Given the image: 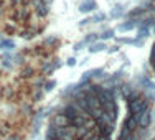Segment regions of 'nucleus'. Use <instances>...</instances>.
<instances>
[{
	"label": "nucleus",
	"mask_w": 155,
	"mask_h": 140,
	"mask_svg": "<svg viewBox=\"0 0 155 140\" xmlns=\"http://www.w3.org/2000/svg\"><path fill=\"white\" fill-rule=\"evenodd\" d=\"M150 107V101L147 96H143V93L139 96V97L132 99V101H127V114L129 116H135L140 117V114L143 110H147Z\"/></svg>",
	"instance_id": "1"
},
{
	"label": "nucleus",
	"mask_w": 155,
	"mask_h": 140,
	"mask_svg": "<svg viewBox=\"0 0 155 140\" xmlns=\"http://www.w3.org/2000/svg\"><path fill=\"white\" fill-rule=\"evenodd\" d=\"M101 106H102V112H104L110 120L116 122L117 116H119V106H117V101H107V102H104V104H101Z\"/></svg>",
	"instance_id": "2"
},
{
	"label": "nucleus",
	"mask_w": 155,
	"mask_h": 140,
	"mask_svg": "<svg viewBox=\"0 0 155 140\" xmlns=\"http://www.w3.org/2000/svg\"><path fill=\"white\" fill-rule=\"evenodd\" d=\"M50 125H53V127H68V125H69V119L60 110V112H54L53 116H51Z\"/></svg>",
	"instance_id": "3"
},
{
	"label": "nucleus",
	"mask_w": 155,
	"mask_h": 140,
	"mask_svg": "<svg viewBox=\"0 0 155 140\" xmlns=\"http://www.w3.org/2000/svg\"><path fill=\"white\" fill-rule=\"evenodd\" d=\"M137 84H139V87H140L142 91H155V83H153V79L150 78L149 74L139 76Z\"/></svg>",
	"instance_id": "4"
},
{
	"label": "nucleus",
	"mask_w": 155,
	"mask_h": 140,
	"mask_svg": "<svg viewBox=\"0 0 155 140\" xmlns=\"http://www.w3.org/2000/svg\"><path fill=\"white\" fill-rule=\"evenodd\" d=\"M153 122V114H152V109H147V110H143L142 114H140V117H139V127H142V129H149L150 125H152Z\"/></svg>",
	"instance_id": "5"
},
{
	"label": "nucleus",
	"mask_w": 155,
	"mask_h": 140,
	"mask_svg": "<svg viewBox=\"0 0 155 140\" xmlns=\"http://www.w3.org/2000/svg\"><path fill=\"white\" fill-rule=\"evenodd\" d=\"M61 112L64 114V116L68 117L69 120L74 119L76 116H79V114H83L79 109H78V106L74 104V102H68V104H64V106L61 107Z\"/></svg>",
	"instance_id": "6"
},
{
	"label": "nucleus",
	"mask_w": 155,
	"mask_h": 140,
	"mask_svg": "<svg viewBox=\"0 0 155 140\" xmlns=\"http://www.w3.org/2000/svg\"><path fill=\"white\" fill-rule=\"evenodd\" d=\"M139 23H140V18H129L127 21H124V23H119V25H117V31L125 33V31L135 30V28L139 27Z\"/></svg>",
	"instance_id": "7"
},
{
	"label": "nucleus",
	"mask_w": 155,
	"mask_h": 140,
	"mask_svg": "<svg viewBox=\"0 0 155 140\" xmlns=\"http://www.w3.org/2000/svg\"><path fill=\"white\" fill-rule=\"evenodd\" d=\"M81 13H91V12H96L97 10V2L96 0H83L78 7Z\"/></svg>",
	"instance_id": "8"
},
{
	"label": "nucleus",
	"mask_w": 155,
	"mask_h": 140,
	"mask_svg": "<svg viewBox=\"0 0 155 140\" xmlns=\"http://www.w3.org/2000/svg\"><path fill=\"white\" fill-rule=\"evenodd\" d=\"M58 68H61V61L60 60H53V61H46L45 64L41 66V73L45 76L48 74H53L54 71H56Z\"/></svg>",
	"instance_id": "9"
},
{
	"label": "nucleus",
	"mask_w": 155,
	"mask_h": 140,
	"mask_svg": "<svg viewBox=\"0 0 155 140\" xmlns=\"http://www.w3.org/2000/svg\"><path fill=\"white\" fill-rule=\"evenodd\" d=\"M125 15H127V12H125V7L122 3H116V5L110 8V13H109V17L112 18V20H119V18H124Z\"/></svg>",
	"instance_id": "10"
},
{
	"label": "nucleus",
	"mask_w": 155,
	"mask_h": 140,
	"mask_svg": "<svg viewBox=\"0 0 155 140\" xmlns=\"http://www.w3.org/2000/svg\"><path fill=\"white\" fill-rule=\"evenodd\" d=\"M107 45H106V41H96L93 45L87 46V51H89V54H97V53H102V51H107Z\"/></svg>",
	"instance_id": "11"
},
{
	"label": "nucleus",
	"mask_w": 155,
	"mask_h": 140,
	"mask_svg": "<svg viewBox=\"0 0 155 140\" xmlns=\"http://www.w3.org/2000/svg\"><path fill=\"white\" fill-rule=\"evenodd\" d=\"M134 87H135V86H134L132 83H127V81H122V83L119 84V93H120V97H122L124 101H125V99L129 97V94L132 93V89H134Z\"/></svg>",
	"instance_id": "12"
},
{
	"label": "nucleus",
	"mask_w": 155,
	"mask_h": 140,
	"mask_svg": "<svg viewBox=\"0 0 155 140\" xmlns=\"http://www.w3.org/2000/svg\"><path fill=\"white\" fill-rule=\"evenodd\" d=\"M147 12H149V10H147L145 7L140 5V7L132 8L130 12H127V15H125V17H127V18H143V17L147 15Z\"/></svg>",
	"instance_id": "13"
},
{
	"label": "nucleus",
	"mask_w": 155,
	"mask_h": 140,
	"mask_svg": "<svg viewBox=\"0 0 155 140\" xmlns=\"http://www.w3.org/2000/svg\"><path fill=\"white\" fill-rule=\"evenodd\" d=\"M91 74H93V81L94 83H99V81H104L106 78H107V73H106V69L104 68H94V69H91Z\"/></svg>",
	"instance_id": "14"
},
{
	"label": "nucleus",
	"mask_w": 155,
	"mask_h": 140,
	"mask_svg": "<svg viewBox=\"0 0 155 140\" xmlns=\"http://www.w3.org/2000/svg\"><path fill=\"white\" fill-rule=\"evenodd\" d=\"M38 33H40V30H36V28H33V27H28V28H25V30L18 31V35H20L23 40L30 41V40H33L36 35H38Z\"/></svg>",
	"instance_id": "15"
},
{
	"label": "nucleus",
	"mask_w": 155,
	"mask_h": 140,
	"mask_svg": "<svg viewBox=\"0 0 155 140\" xmlns=\"http://www.w3.org/2000/svg\"><path fill=\"white\" fill-rule=\"evenodd\" d=\"M15 48H17V45L13 40H10V38L0 40V51H13Z\"/></svg>",
	"instance_id": "16"
},
{
	"label": "nucleus",
	"mask_w": 155,
	"mask_h": 140,
	"mask_svg": "<svg viewBox=\"0 0 155 140\" xmlns=\"http://www.w3.org/2000/svg\"><path fill=\"white\" fill-rule=\"evenodd\" d=\"M114 38H116V30H114V28H106V30L99 35V40H101V41H107V40H114Z\"/></svg>",
	"instance_id": "17"
},
{
	"label": "nucleus",
	"mask_w": 155,
	"mask_h": 140,
	"mask_svg": "<svg viewBox=\"0 0 155 140\" xmlns=\"http://www.w3.org/2000/svg\"><path fill=\"white\" fill-rule=\"evenodd\" d=\"M91 18H93V23H102V21L107 20V15H106L104 12H99V10H96L94 15L91 17Z\"/></svg>",
	"instance_id": "18"
},
{
	"label": "nucleus",
	"mask_w": 155,
	"mask_h": 140,
	"mask_svg": "<svg viewBox=\"0 0 155 140\" xmlns=\"http://www.w3.org/2000/svg\"><path fill=\"white\" fill-rule=\"evenodd\" d=\"M56 86H58L56 79H48V81H45V84H43V91H45V93H51V91L56 89Z\"/></svg>",
	"instance_id": "19"
},
{
	"label": "nucleus",
	"mask_w": 155,
	"mask_h": 140,
	"mask_svg": "<svg viewBox=\"0 0 155 140\" xmlns=\"http://www.w3.org/2000/svg\"><path fill=\"white\" fill-rule=\"evenodd\" d=\"M137 38H142V40H145V38H149L150 36V28H147V27H137Z\"/></svg>",
	"instance_id": "20"
},
{
	"label": "nucleus",
	"mask_w": 155,
	"mask_h": 140,
	"mask_svg": "<svg viewBox=\"0 0 155 140\" xmlns=\"http://www.w3.org/2000/svg\"><path fill=\"white\" fill-rule=\"evenodd\" d=\"M33 74H35V69H33L31 66H25V68H21V71H20V76L25 78V79L33 78Z\"/></svg>",
	"instance_id": "21"
},
{
	"label": "nucleus",
	"mask_w": 155,
	"mask_h": 140,
	"mask_svg": "<svg viewBox=\"0 0 155 140\" xmlns=\"http://www.w3.org/2000/svg\"><path fill=\"white\" fill-rule=\"evenodd\" d=\"M83 40H84V43H86V45L89 46V45H93V43L99 41V35H97V33H87V35L84 36Z\"/></svg>",
	"instance_id": "22"
},
{
	"label": "nucleus",
	"mask_w": 155,
	"mask_h": 140,
	"mask_svg": "<svg viewBox=\"0 0 155 140\" xmlns=\"http://www.w3.org/2000/svg\"><path fill=\"white\" fill-rule=\"evenodd\" d=\"M79 83H83V84L93 83V74H91V69H87V71H84L83 74H81V78H79Z\"/></svg>",
	"instance_id": "23"
},
{
	"label": "nucleus",
	"mask_w": 155,
	"mask_h": 140,
	"mask_svg": "<svg viewBox=\"0 0 155 140\" xmlns=\"http://www.w3.org/2000/svg\"><path fill=\"white\" fill-rule=\"evenodd\" d=\"M45 43L46 46H56L58 43H60V40H58V36H54V35H51V36H46L45 38Z\"/></svg>",
	"instance_id": "24"
},
{
	"label": "nucleus",
	"mask_w": 155,
	"mask_h": 140,
	"mask_svg": "<svg viewBox=\"0 0 155 140\" xmlns=\"http://www.w3.org/2000/svg\"><path fill=\"white\" fill-rule=\"evenodd\" d=\"M134 38H127V36H120V38H116L117 45H132Z\"/></svg>",
	"instance_id": "25"
},
{
	"label": "nucleus",
	"mask_w": 155,
	"mask_h": 140,
	"mask_svg": "<svg viewBox=\"0 0 155 140\" xmlns=\"http://www.w3.org/2000/svg\"><path fill=\"white\" fill-rule=\"evenodd\" d=\"M43 93H45V91H43V87L40 91H36L35 93V96H33V102H40L43 99Z\"/></svg>",
	"instance_id": "26"
},
{
	"label": "nucleus",
	"mask_w": 155,
	"mask_h": 140,
	"mask_svg": "<svg viewBox=\"0 0 155 140\" xmlns=\"http://www.w3.org/2000/svg\"><path fill=\"white\" fill-rule=\"evenodd\" d=\"M64 64H66V66H69V68H74V66L78 64V60H76L74 56H69L68 60H66V63H64Z\"/></svg>",
	"instance_id": "27"
},
{
	"label": "nucleus",
	"mask_w": 155,
	"mask_h": 140,
	"mask_svg": "<svg viewBox=\"0 0 155 140\" xmlns=\"http://www.w3.org/2000/svg\"><path fill=\"white\" fill-rule=\"evenodd\" d=\"M89 23H93V18H91V17H89V18H83V20L78 23V27H79V28H84L86 25H89Z\"/></svg>",
	"instance_id": "28"
},
{
	"label": "nucleus",
	"mask_w": 155,
	"mask_h": 140,
	"mask_svg": "<svg viewBox=\"0 0 155 140\" xmlns=\"http://www.w3.org/2000/svg\"><path fill=\"white\" fill-rule=\"evenodd\" d=\"M119 51H120V45H117V43H116V45H114V46H110V48H107V53H109V54H114V53H119Z\"/></svg>",
	"instance_id": "29"
},
{
	"label": "nucleus",
	"mask_w": 155,
	"mask_h": 140,
	"mask_svg": "<svg viewBox=\"0 0 155 140\" xmlns=\"http://www.w3.org/2000/svg\"><path fill=\"white\" fill-rule=\"evenodd\" d=\"M84 46H87V45H86V43H84V40H81V41H78L76 45L73 46V50H74V51H81V50H83Z\"/></svg>",
	"instance_id": "30"
},
{
	"label": "nucleus",
	"mask_w": 155,
	"mask_h": 140,
	"mask_svg": "<svg viewBox=\"0 0 155 140\" xmlns=\"http://www.w3.org/2000/svg\"><path fill=\"white\" fill-rule=\"evenodd\" d=\"M17 31H18L17 28H15V27H10V25L5 28V33H7V35H13V33H17Z\"/></svg>",
	"instance_id": "31"
},
{
	"label": "nucleus",
	"mask_w": 155,
	"mask_h": 140,
	"mask_svg": "<svg viewBox=\"0 0 155 140\" xmlns=\"http://www.w3.org/2000/svg\"><path fill=\"white\" fill-rule=\"evenodd\" d=\"M5 140H20V137H18L17 134H8V135L5 137Z\"/></svg>",
	"instance_id": "32"
},
{
	"label": "nucleus",
	"mask_w": 155,
	"mask_h": 140,
	"mask_svg": "<svg viewBox=\"0 0 155 140\" xmlns=\"http://www.w3.org/2000/svg\"><path fill=\"white\" fill-rule=\"evenodd\" d=\"M41 3H43V5H46V7H51L53 0H41Z\"/></svg>",
	"instance_id": "33"
},
{
	"label": "nucleus",
	"mask_w": 155,
	"mask_h": 140,
	"mask_svg": "<svg viewBox=\"0 0 155 140\" xmlns=\"http://www.w3.org/2000/svg\"><path fill=\"white\" fill-rule=\"evenodd\" d=\"M86 63H87V58H84V60H81V61H79V66H83V64H86Z\"/></svg>",
	"instance_id": "34"
},
{
	"label": "nucleus",
	"mask_w": 155,
	"mask_h": 140,
	"mask_svg": "<svg viewBox=\"0 0 155 140\" xmlns=\"http://www.w3.org/2000/svg\"><path fill=\"white\" fill-rule=\"evenodd\" d=\"M2 13H3V5L0 3V15H2Z\"/></svg>",
	"instance_id": "35"
},
{
	"label": "nucleus",
	"mask_w": 155,
	"mask_h": 140,
	"mask_svg": "<svg viewBox=\"0 0 155 140\" xmlns=\"http://www.w3.org/2000/svg\"><path fill=\"white\" fill-rule=\"evenodd\" d=\"M38 137H40V135H38ZM38 137H31V138H33V140H40Z\"/></svg>",
	"instance_id": "36"
},
{
	"label": "nucleus",
	"mask_w": 155,
	"mask_h": 140,
	"mask_svg": "<svg viewBox=\"0 0 155 140\" xmlns=\"http://www.w3.org/2000/svg\"><path fill=\"white\" fill-rule=\"evenodd\" d=\"M2 89H3V87H2V86H0V94H2Z\"/></svg>",
	"instance_id": "37"
},
{
	"label": "nucleus",
	"mask_w": 155,
	"mask_h": 140,
	"mask_svg": "<svg viewBox=\"0 0 155 140\" xmlns=\"http://www.w3.org/2000/svg\"><path fill=\"white\" fill-rule=\"evenodd\" d=\"M74 140H84V138H74Z\"/></svg>",
	"instance_id": "38"
},
{
	"label": "nucleus",
	"mask_w": 155,
	"mask_h": 140,
	"mask_svg": "<svg viewBox=\"0 0 155 140\" xmlns=\"http://www.w3.org/2000/svg\"><path fill=\"white\" fill-rule=\"evenodd\" d=\"M45 140H54V138H45Z\"/></svg>",
	"instance_id": "39"
},
{
	"label": "nucleus",
	"mask_w": 155,
	"mask_h": 140,
	"mask_svg": "<svg viewBox=\"0 0 155 140\" xmlns=\"http://www.w3.org/2000/svg\"><path fill=\"white\" fill-rule=\"evenodd\" d=\"M152 31H153V33H155V27H153V28H152Z\"/></svg>",
	"instance_id": "40"
},
{
	"label": "nucleus",
	"mask_w": 155,
	"mask_h": 140,
	"mask_svg": "<svg viewBox=\"0 0 155 140\" xmlns=\"http://www.w3.org/2000/svg\"><path fill=\"white\" fill-rule=\"evenodd\" d=\"M153 140H155V137H153Z\"/></svg>",
	"instance_id": "41"
},
{
	"label": "nucleus",
	"mask_w": 155,
	"mask_h": 140,
	"mask_svg": "<svg viewBox=\"0 0 155 140\" xmlns=\"http://www.w3.org/2000/svg\"><path fill=\"white\" fill-rule=\"evenodd\" d=\"M20 140H21V138H20Z\"/></svg>",
	"instance_id": "42"
}]
</instances>
